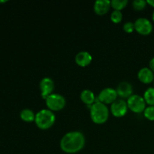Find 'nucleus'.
Listing matches in <instances>:
<instances>
[{
	"label": "nucleus",
	"instance_id": "obj_1",
	"mask_svg": "<svg viewBox=\"0 0 154 154\" xmlns=\"http://www.w3.org/2000/svg\"><path fill=\"white\" fill-rule=\"evenodd\" d=\"M85 145V137L81 132H69L62 138L60 147L67 153H75L82 150Z\"/></svg>",
	"mask_w": 154,
	"mask_h": 154
},
{
	"label": "nucleus",
	"instance_id": "obj_2",
	"mask_svg": "<svg viewBox=\"0 0 154 154\" xmlns=\"http://www.w3.org/2000/svg\"><path fill=\"white\" fill-rule=\"evenodd\" d=\"M109 116L108 108L101 102H95L90 108V117L96 124H102L108 120Z\"/></svg>",
	"mask_w": 154,
	"mask_h": 154
},
{
	"label": "nucleus",
	"instance_id": "obj_3",
	"mask_svg": "<svg viewBox=\"0 0 154 154\" xmlns=\"http://www.w3.org/2000/svg\"><path fill=\"white\" fill-rule=\"evenodd\" d=\"M55 115L52 111L48 109L41 110L35 114V121L38 127L41 129H48L54 124Z\"/></svg>",
	"mask_w": 154,
	"mask_h": 154
},
{
	"label": "nucleus",
	"instance_id": "obj_4",
	"mask_svg": "<svg viewBox=\"0 0 154 154\" xmlns=\"http://www.w3.org/2000/svg\"><path fill=\"white\" fill-rule=\"evenodd\" d=\"M66 103V99L57 93H52L46 99V105L51 111H60L64 108Z\"/></svg>",
	"mask_w": 154,
	"mask_h": 154
},
{
	"label": "nucleus",
	"instance_id": "obj_5",
	"mask_svg": "<svg viewBox=\"0 0 154 154\" xmlns=\"http://www.w3.org/2000/svg\"><path fill=\"white\" fill-rule=\"evenodd\" d=\"M128 108L135 113H141L146 108V102L139 95H132L127 100Z\"/></svg>",
	"mask_w": 154,
	"mask_h": 154
},
{
	"label": "nucleus",
	"instance_id": "obj_6",
	"mask_svg": "<svg viewBox=\"0 0 154 154\" xmlns=\"http://www.w3.org/2000/svg\"><path fill=\"white\" fill-rule=\"evenodd\" d=\"M135 29L139 34L147 35L151 33L153 30V25L148 19L144 17L138 18L135 22Z\"/></svg>",
	"mask_w": 154,
	"mask_h": 154
},
{
	"label": "nucleus",
	"instance_id": "obj_7",
	"mask_svg": "<svg viewBox=\"0 0 154 154\" xmlns=\"http://www.w3.org/2000/svg\"><path fill=\"white\" fill-rule=\"evenodd\" d=\"M117 90L113 88H105L100 92L99 95V99L101 102L104 104H112L117 100Z\"/></svg>",
	"mask_w": 154,
	"mask_h": 154
},
{
	"label": "nucleus",
	"instance_id": "obj_8",
	"mask_svg": "<svg viewBox=\"0 0 154 154\" xmlns=\"http://www.w3.org/2000/svg\"><path fill=\"white\" fill-rule=\"evenodd\" d=\"M127 102L123 99H118L111 104V111L113 115L116 117H123L127 113Z\"/></svg>",
	"mask_w": 154,
	"mask_h": 154
},
{
	"label": "nucleus",
	"instance_id": "obj_9",
	"mask_svg": "<svg viewBox=\"0 0 154 154\" xmlns=\"http://www.w3.org/2000/svg\"><path fill=\"white\" fill-rule=\"evenodd\" d=\"M54 89V82L51 78H44L40 82V90L42 92V96L46 99L48 96L52 94Z\"/></svg>",
	"mask_w": 154,
	"mask_h": 154
},
{
	"label": "nucleus",
	"instance_id": "obj_10",
	"mask_svg": "<svg viewBox=\"0 0 154 154\" xmlns=\"http://www.w3.org/2000/svg\"><path fill=\"white\" fill-rule=\"evenodd\" d=\"M93 60L91 54L87 51H81L75 56V62L78 66L85 67L88 66Z\"/></svg>",
	"mask_w": 154,
	"mask_h": 154
},
{
	"label": "nucleus",
	"instance_id": "obj_11",
	"mask_svg": "<svg viewBox=\"0 0 154 154\" xmlns=\"http://www.w3.org/2000/svg\"><path fill=\"white\" fill-rule=\"evenodd\" d=\"M117 93L118 96L122 98H129L132 93V86L126 81H123L119 84L117 88Z\"/></svg>",
	"mask_w": 154,
	"mask_h": 154
},
{
	"label": "nucleus",
	"instance_id": "obj_12",
	"mask_svg": "<svg viewBox=\"0 0 154 154\" xmlns=\"http://www.w3.org/2000/svg\"><path fill=\"white\" fill-rule=\"evenodd\" d=\"M111 7V1L108 0H97L94 4V11L97 14H105Z\"/></svg>",
	"mask_w": 154,
	"mask_h": 154
},
{
	"label": "nucleus",
	"instance_id": "obj_13",
	"mask_svg": "<svg viewBox=\"0 0 154 154\" xmlns=\"http://www.w3.org/2000/svg\"><path fill=\"white\" fill-rule=\"evenodd\" d=\"M138 78L144 84H150L154 81V74L150 68H142L138 72Z\"/></svg>",
	"mask_w": 154,
	"mask_h": 154
},
{
	"label": "nucleus",
	"instance_id": "obj_14",
	"mask_svg": "<svg viewBox=\"0 0 154 154\" xmlns=\"http://www.w3.org/2000/svg\"><path fill=\"white\" fill-rule=\"evenodd\" d=\"M81 99L86 105H93L95 102V95L90 90H84L81 92Z\"/></svg>",
	"mask_w": 154,
	"mask_h": 154
},
{
	"label": "nucleus",
	"instance_id": "obj_15",
	"mask_svg": "<svg viewBox=\"0 0 154 154\" xmlns=\"http://www.w3.org/2000/svg\"><path fill=\"white\" fill-rule=\"evenodd\" d=\"M20 116L23 121L28 122V123H31L35 120V114L32 110L28 109V108H26V109L21 111Z\"/></svg>",
	"mask_w": 154,
	"mask_h": 154
},
{
	"label": "nucleus",
	"instance_id": "obj_16",
	"mask_svg": "<svg viewBox=\"0 0 154 154\" xmlns=\"http://www.w3.org/2000/svg\"><path fill=\"white\" fill-rule=\"evenodd\" d=\"M144 99L150 106H154V87H150L145 91Z\"/></svg>",
	"mask_w": 154,
	"mask_h": 154
},
{
	"label": "nucleus",
	"instance_id": "obj_17",
	"mask_svg": "<svg viewBox=\"0 0 154 154\" xmlns=\"http://www.w3.org/2000/svg\"><path fill=\"white\" fill-rule=\"evenodd\" d=\"M128 4V0H112L111 1V7L115 11H120L124 8Z\"/></svg>",
	"mask_w": 154,
	"mask_h": 154
},
{
	"label": "nucleus",
	"instance_id": "obj_18",
	"mask_svg": "<svg viewBox=\"0 0 154 154\" xmlns=\"http://www.w3.org/2000/svg\"><path fill=\"white\" fill-rule=\"evenodd\" d=\"M123 19V14L120 11H115L111 13V20L112 22L115 23H118Z\"/></svg>",
	"mask_w": 154,
	"mask_h": 154
},
{
	"label": "nucleus",
	"instance_id": "obj_19",
	"mask_svg": "<svg viewBox=\"0 0 154 154\" xmlns=\"http://www.w3.org/2000/svg\"><path fill=\"white\" fill-rule=\"evenodd\" d=\"M144 115L147 120L154 121V106H149L146 108L144 111Z\"/></svg>",
	"mask_w": 154,
	"mask_h": 154
},
{
	"label": "nucleus",
	"instance_id": "obj_20",
	"mask_svg": "<svg viewBox=\"0 0 154 154\" xmlns=\"http://www.w3.org/2000/svg\"><path fill=\"white\" fill-rule=\"evenodd\" d=\"M147 4V1H144V0H135L132 2L133 8L137 11L143 10L146 7Z\"/></svg>",
	"mask_w": 154,
	"mask_h": 154
},
{
	"label": "nucleus",
	"instance_id": "obj_21",
	"mask_svg": "<svg viewBox=\"0 0 154 154\" xmlns=\"http://www.w3.org/2000/svg\"><path fill=\"white\" fill-rule=\"evenodd\" d=\"M134 29H135V23H133L126 22L125 23L124 25H123V30H124L126 32H132Z\"/></svg>",
	"mask_w": 154,
	"mask_h": 154
},
{
	"label": "nucleus",
	"instance_id": "obj_22",
	"mask_svg": "<svg viewBox=\"0 0 154 154\" xmlns=\"http://www.w3.org/2000/svg\"><path fill=\"white\" fill-rule=\"evenodd\" d=\"M149 66H150V70H151L153 72H154V57L150 60V63H149Z\"/></svg>",
	"mask_w": 154,
	"mask_h": 154
},
{
	"label": "nucleus",
	"instance_id": "obj_23",
	"mask_svg": "<svg viewBox=\"0 0 154 154\" xmlns=\"http://www.w3.org/2000/svg\"><path fill=\"white\" fill-rule=\"evenodd\" d=\"M147 3L150 5V6H152V7L154 8V0H147Z\"/></svg>",
	"mask_w": 154,
	"mask_h": 154
},
{
	"label": "nucleus",
	"instance_id": "obj_24",
	"mask_svg": "<svg viewBox=\"0 0 154 154\" xmlns=\"http://www.w3.org/2000/svg\"><path fill=\"white\" fill-rule=\"evenodd\" d=\"M152 18H153V20L154 21V11H153V14H152Z\"/></svg>",
	"mask_w": 154,
	"mask_h": 154
},
{
	"label": "nucleus",
	"instance_id": "obj_25",
	"mask_svg": "<svg viewBox=\"0 0 154 154\" xmlns=\"http://www.w3.org/2000/svg\"><path fill=\"white\" fill-rule=\"evenodd\" d=\"M6 0H5V1H0V3H4V2H6Z\"/></svg>",
	"mask_w": 154,
	"mask_h": 154
},
{
	"label": "nucleus",
	"instance_id": "obj_26",
	"mask_svg": "<svg viewBox=\"0 0 154 154\" xmlns=\"http://www.w3.org/2000/svg\"></svg>",
	"mask_w": 154,
	"mask_h": 154
}]
</instances>
